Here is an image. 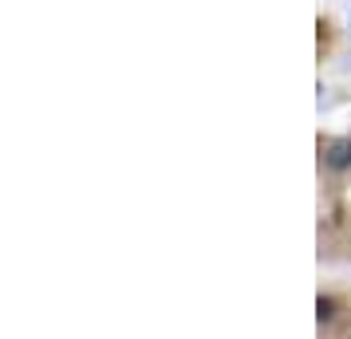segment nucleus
<instances>
[{"label": "nucleus", "mask_w": 351, "mask_h": 339, "mask_svg": "<svg viewBox=\"0 0 351 339\" xmlns=\"http://www.w3.org/2000/svg\"><path fill=\"white\" fill-rule=\"evenodd\" d=\"M319 253L351 260V130L319 142Z\"/></svg>", "instance_id": "1"}]
</instances>
